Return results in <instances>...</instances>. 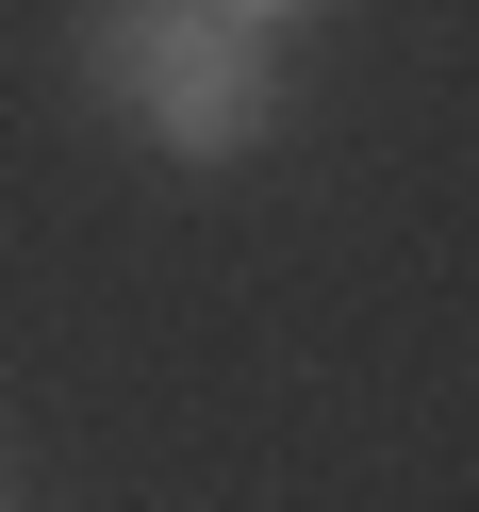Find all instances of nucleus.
Segmentation results:
<instances>
[{
    "label": "nucleus",
    "mask_w": 479,
    "mask_h": 512,
    "mask_svg": "<svg viewBox=\"0 0 479 512\" xmlns=\"http://www.w3.org/2000/svg\"><path fill=\"white\" fill-rule=\"evenodd\" d=\"M215 17H248V34H314L331 0H215Z\"/></svg>",
    "instance_id": "2"
},
{
    "label": "nucleus",
    "mask_w": 479,
    "mask_h": 512,
    "mask_svg": "<svg viewBox=\"0 0 479 512\" xmlns=\"http://www.w3.org/2000/svg\"><path fill=\"white\" fill-rule=\"evenodd\" d=\"M67 50H83V100H100L133 149H166V166H248V149L298 116L281 34H248L215 0H83Z\"/></svg>",
    "instance_id": "1"
}]
</instances>
